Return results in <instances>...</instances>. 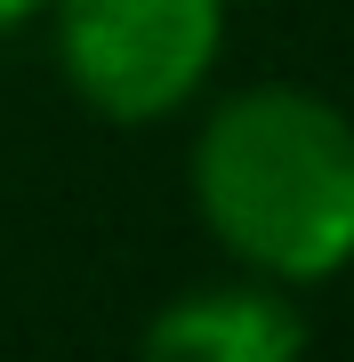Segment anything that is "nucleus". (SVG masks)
I'll list each match as a JSON object with an SVG mask.
<instances>
[{
	"label": "nucleus",
	"instance_id": "obj_1",
	"mask_svg": "<svg viewBox=\"0 0 354 362\" xmlns=\"http://www.w3.org/2000/svg\"><path fill=\"white\" fill-rule=\"evenodd\" d=\"M194 202L266 282L354 266V121L314 89H242L201 121Z\"/></svg>",
	"mask_w": 354,
	"mask_h": 362
},
{
	"label": "nucleus",
	"instance_id": "obj_3",
	"mask_svg": "<svg viewBox=\"0 0 354 362\" xmlns=\"http://www.w3.org/2000/svg\"><path fill=\"white\" fill-rule=\"evenodd\" d=\"M145 362H298L306 322L274 282H218L185 290L145 322Z\"/></svg>",
	"mask_w": 354,
	"mask_h": 362
},
{
	"label": "nucleus",
	"instance_id": "obj_4",
	"mask_svg": "<svg viewBox=\"0 0 354 362\" xmlns=\"http://www.w3.org/2000/svg\"><path fill=\"white\" fill-rule=\"evenodd\" d=\"M40 8H49V0H0V33H16V25H25V16H40Z\"/></svg>",
	"mask_w": 354,
	"mask_h": 362
},
{
	"label": "nucleus",
	"instance_id": "obj_2",
	"mask_svg": "<svg viewBox=\"0 0 354 362\" xmlns=\"http://www.w3.org/2000/svg\"><path fill=\"white\" fill-rule=\"evenodd\" d=\"M57 65L105 121H161L210 81L225 0H49Z\"/></svg>",
	"mask_w": 354,
	"mask_h": 362
}]
</instances>
